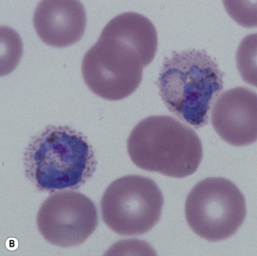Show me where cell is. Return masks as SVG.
Listing matches in <instances>:
<instances>
[{
	"label": "cell",
	"mask_w": 257,
	"mask_h": 256,
	"mask_svg": "<svg viewBox=\"0 0 257 256\" xmlns=\"http://www.w3.org/2000/svg\"><path fill=\"white\" fill-rule=\"evenodd\" d=\"M214 130L228 144L249 145L257 140V96L248 88L229 89L214 102L211 111Z\"/></svg>",
	"instance_id": "cell-8"
},
{
	"label": "cell",
	"mask_w": 257,
	"mask_h": 256,
	"mask_svg": "<svg viewBox=\"0 0 257 256\" xmlns=\"http://www.w3.org/2000/svg\"><path fill=\"white\" fill-rule=\"evenodd\" d=\"M157 49L158 34L150 19L135 12L118 15L84 56V82L99 97L122 100L140 87L144 68L153 61Z\"/></svg>",
	"instance_id": "cell-1"
},
{
	"label": "cell",
	"mask_w": 257,
	"mask_h": 256,
	"mask_svg": "<svg viewBox=\"0 0 257 256\" xmlns=\"http://www.w3.org/2000/svg\"><path fill=\"white\" fill-rule=\"evenodd\" d=\"M164 198L150 178L127 176L112 182L101 201L103 221L118 235L139 236L158 224Z\"/></svg>",
	"instance_id": "cell-6"
},
{
	"label": "cell",
	"mask_w": 257,
	"mask_h": 256,
	"mask_svg": "<svg viewBox=\"0 0 257 256\" xmlns=\"http://www.w3.org/2000/svg\"><path fill=\"white\" fill-rule=\"evenodd\" d=\"M185 217L199 237L221 241L237 233L244 223L245 198L233 182L222 177L207 178L188 194Z\"/></svg>",
	"instance_id": "cell-5"
},
{
	"label": "cell",
	"mask_w": 257,
	"mask_h": 256,
	"mask_svg": "<svg viewBox=\"0 0 257 256\" xmlns=\"http://www.w3.org/2000/svg\"><path fill=\"white\" fill-rule=\"evenodd\" d=\"M127 148L139 168L177 179L192 176L203 159V144L197 133L166 115L142 120L129 135Z\"/></svg>",
	"instance_id": "cell-4"
},
{
	"label": "cell",
	"mask_w": 257,
	"mask_h": 256,
	"mask_svg": "<svg viewBox=\"0 0 257 256\" xmlns=\"http://www.w3.org/2000/svg\"><path fill=\"white\" fill-rule=\"evenodd\" d=\"M25 174L40 192L78 190L97 166L87 137L67 125H49L30 140L25 150Z\"/></svg>",
	"instance_id": "cell-2"
},
{
	"label": "cell",
	"mask_w": 257,
	"mask_h": 256,
	"mask_svg": "<svg viewBox=\"0 0 257 256\" xmlns=\"http://www.w3.org/2000/svg\"><path fill=\"white\" fill-rule=\"evenodd\" d=\"M224 74L204 50L174 52L165 59L157 81L168 110L181 121L200 129L223 89Z\"/></svg>",
	"instance_id": "cell-3"
},
{
	"label": "cell",
	"mask_w": 257,
	"mask_h": 256,
	"mask_svg": "<svg viewBox=\"0 0 257 256\" xmlns=\"http://www.w3.org/2000/svg\"><path fill=\"white\" fill-rule=\"evenodd\" d=\"M34 26L44 43L65 48L77 43L86 27V14L78 1H41L36 8Z\"/></svg>",
	"instance_id": "cell-9"
},
{
	"label": "cell",
	"mask_w": 257,
	"mask_h": 256,
	"mask_svg": "<svg viewBox=\"0 0 257 256\" xmlns=\"http://www.w3.org/2000/svg\"><path fill=\"white\" fill-rule=\"evenodd\" d=\"M98 224L95 204L79 192L53 193L40 207L37 225L44 239L61 247L82 244Z\"/></svg>",
	"instance_id": "cell-7"
}]
</instances>
